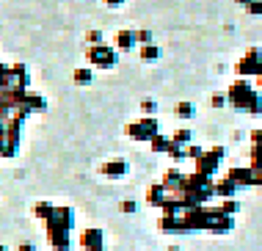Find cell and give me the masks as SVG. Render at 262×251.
<instances>
[{"label":"cell","mask_w":262,"mask_h":251,"mask_svg":"<svg viewBox=\"0 0 262 251\" xmlns=\"http://www.w3.org/2000/svg\"><path fill=\"white\" fill-rule=\"evenodd\" d=\"M119 45H122L124 50L133 45V33H119Z\"/></svg>","instance_id":"6da1fadb"},{"label":"cell","mask_w":262,"mask_h":251,"mask_svg":"<svg viewBox=\"0 0 262 251\" xmlns=\"http://www.w3.org/2000/svg\"><path fill=\"white\" fill-rule=\"evenodd\" d=\"M75 80H77V83H89V80H91V72H77Z\"/></svg>","instance_id":"7a4b0ae2"},{"label":"cell","mask_w":262,"mask_h":251,"mask_svg":"<svg viewBox=\"0 0 262 251\" xmlns=\"http://www.w3.org/2000/svg\"><path fill=\"white\" fill-rule=\"evenodd\" d=\"M155 55H158V53H155V47H146L144 50V58H155Z\"/></svg>","instance_id":"3957f363"},{"label":"cell","mask_w":262,"mask_h":251,"mask_svg":"<svg viewBox=\"0 0 262 251\" xmlns=\"http://www.w3.org/2000/svg\"><path fill=\"white\" fill-rule=\"evenodd\" d=\"M108 3H111V6H119V3H122V0H108Z\"/></svg>","instance_id":"277c9868"},{"label":"cell","mask_w":262,"mask_h":251,"mask_svg":"<svg viewBox=\"0 0 262 251\" xmlns=\"http://www.w3.org/2000/svg\"><path fill=\"white\" fill-rule=\"evenodd\" d=\"M19 251H33V248H31V246H23V248H19Z\"/></svg>","instance_id":"5b68a950"}]
</instances>
